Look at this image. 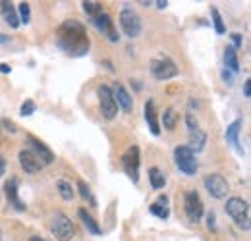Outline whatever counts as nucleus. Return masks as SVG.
<instances>
[{
  "instance_id": "7c9ffc66",
  "label": "nucleus",
  "mask_w": 251,
  "mask_h": 241,
  "mask_svg": "<svg viewBox=\"0 0 251 241\" xmlns=\"http://www.w3.org/2000/svg\"><path fill=\"white\" fill-rule=\"evenodd\" d=\"M0 123H2V125H4V129H6V131H10V133H16V131H18L16 123H14L12 120H8V118H2Z\"/></svg>"
},
{
  "instance_id": "4be33fe9",
  "label": "nucleus",
  "mask_w": 251,
  "mask_h": 241,
  "mask_svg": "<svg viewBox=\"0 0 251 241\" xmlns=\"http://www.w3.org/2000/svg\"><path fill=\"white\" fill-rule=\"evenodd\" d=\"M149 181H151L153 189H162L166 185V176H164V172L160 168L153 166V168H149Z\"/></svg>"
},
{
  "instance_id": "412c9836",
  "label": "nucleus",
  "mask_w": 251,
  "mask_h": 241,
  "mask_svg": "<svg viewBox=\"0 0 251 241\" xmlns=\"http://www.w3.org/2000/svg\"><path fill=\"white\" fill-rule=\"evenodd\" d=\"M224 70L232 72V73H238L240 72V60H238V50L230 45L224 48Z\"/></svg>"
},
{
  "instance_id": "6ab92c4d",
  "label": "nucleus",
  "mask_w": 251,
  "mask_h": 241,
  "mask_svg": "<svg viewBox=\"0 0 251 241\" xmlns=\"http://www.w3.org/2000/svg\"><path fill=\"white\" fill-rule=\"evenodd\" d=\"M0 12H2V18H4V22L12 27V29H18L20 27V20H18V12H16V8L10 4V2H0Z\"/></svg>"
},
{
  "instance_id": "1a4fd4ad",
  "label": "nucleus",
  "mask_w": 251,
  "mask_h": 241,
  "mask_svg": "<svg viewBox=\"0 0 251 241\" xmlns=\"http://www.w3.org/2000/svg\"><path fill=\"white\" fill-rule=\"evenodd\" d=\"M118 22H120V27H122L126 37L135 39V37L141 35V27H143V25H141V18H139V14H137L133 8H124V10L120 12Z\"/></svg>"
},
{
  "instance_id": "c85d7f7f",
  "label": "nucleus",
  "mask_w": 251,
  "mask_h": 241,
  "mask_svg": "<svg viewBox=\"0 0 251 241\" xmlns=\"http://www.w3.org/2000/svg\"><path fill=\"white\" fill-rule=\"evenodd\" d=\"M149 212H151L153 216L160 218V220H166V218L170 216V209L164 207V205H157V203H153V205L149 207Z\"/></svg>"
},
{
  "instance_id": "72a5a7b5",
  "label": "nucleus",
  "mask_w": 251,
  "mask_h": 241,
  "mask_svg": "<svg viewBox=\"0 0 251 241\" xmlns=\"http://www.w3.org/2000/svg\"><path fill=\"white\" fill-rule=\"evenodd\" d=\"M222 79H224V83H226V85H232V83H234V81H232V72L222 70Z\"/></svg>"
},
{
  "instance_id": "ddd939ff",
  "label": "nucleus",
  "mask_w": 251,
  "mask_h": 241,
  "mask_svg": "<svg viewBox=\"0 0 251 241\" xmlns=\"http://www.w3.org/2000/svg\"><path fill=\"white\" fill-rule=\"evenodd\" d=\"M91 24H93L97 29L100 31L110 43H118V39H120V35H118V31L114 27V20L106 14V12H102L100 16H97L91 20Z\"/></svg>"
},
{
  "instance_id": "ea45409f",
  "label": "nucleus",
  "mask_w": 251,
  "mask_h": 241,
  "mask_svg": "<svg viewBox=\"0 0 251 241\" xmlns=\"http://www.w3.org/2000/svg\"><path fill=\"white\" fill-rule=\"evenodd\" d=\"M0 72H2V73H10V72H12V68H10L8 64H0Z\"/></svg>"
},
{
  "instance_id": "4468645a",
  "label": "nucleus",
  "mask_w": 251,
  "mask_h": 241,
  "mask_svg": "<svg viewBox=\"0 0 251 241\" xmlns=\"http://www.w3.org/2000/svg\"><path fill=\"white\" fill-rule=\"evenodd\" d=\"M18 185H20V181L18 178H10V180L4 183V195H6V201H8V205L12 207V209H16L18 212H24L27 209V205L20 199V189H18Z\"/></svg>"
},
{
  "instance_id": "f8f14e48",
  "label": "nucleus",
  "mask_w": 251,
  "mask_h": 241,
  "mask_svg": "<svg viewBox=\"0 0 251 241\" xmlns=\"http://www.w3.org/2000/svg\"><path fill=\"white\" fill-rule=\"evenodd\" d=\"M25 141L29 143V151L37 156V160L43 164V166H47V164H52L54 162V152L50 151L41 139H37L35 135H27L25 137Z\"/></svg>"
},
{
  "instance_id": "c756f323",
  "label": "nucleus",
  "mask_w": 251,
  "mask_h": 241,
  "mask_svg": "<svg viewBox=\"0 0 251 241\" xmlns=\"http://www.w3.org/2000/svg\"><path fill=\"white\" fill-rule=\"evenodd\" d=\"M35 110H37V104H35L33 100H25V102L22 104V108H20V114H22L24 118H27V116H33Z\"/></svg>"
},
{
  "instance_id": "a878e982",
  "label": "nucleus",
  "mask_w": 251,
  "mask_h": 241,
  "mask_svg": "<svg viewBox=\"0 0 251 241\" xmlns=\"http://www.w3.org/2000/svg\"><path fill=\"white\" fill-rule=\"evenodd\" d=\"M77 189H79V195H81L85 201H89V203H91V207H97V201H95L93 191H91L89 183H85L83 180H77Z\"/></svg>"
},
{
  "instance_id": "e433bc0d",
  "label": "nucleus",
  "mask_w": 251,
  "mask_h": 241,
  "mask_svg": "<svg viewBox=\"0 0 251 241\" xmlns=\"http://www.w3.org/2000/svg\"><path fill=\"white\" fill-rule=\"evenodd\" d=\"M6 174V160H4V156L0 154V176H4Z\"/></svg>"
},
{
  "instance_id": "20e7f679",
  "label": "nucleus",
  "mask_w": 251,
  "mask_h": 241,
  "mask_svg": "<svg viewBox=\"0 0 251 241\" xmlns=\"http://www.w3.org/2000/svg\"><path fill=\"white\" fill-rule=\"evenodd\" d=\"M122 162V168H124V174L129 178L131 183H139V168H141V151L137 145H131L127 147L120 158Z\"/></svg>"
},
{
  "instance_id": "393cba45",
  "label": "nucleus",
  "mask_w": 251,
  "mask_h": 241,
  "mask_svg": "<svg viewBox=\"0 0 251 241\" xmlns=\"http://www.w3.org/2000/svg\"><path fill=\"white\" fill-rule=\"evenodd\" d=\"M18 20H20V25L22 24H29L31 22V6L27 4V2H20V6H18Z\"/></svg>"
},
{
  "instance_id": "aec40b11",
  "label": "nucleus",
  "mask_w": 251,
  "mask_h": 241,
  "mask_svg": "<svg viewBox=\"0 0 251 241\" xmlns=\"http://www.w3.org/2000/svg\"><path fill=\"white\" fill-rule=\"evenodd\" d=\"M77 216H79V220L83 222V226L87 228V232L91 234V236H102V230H100V226L97 224V220H95L93 216L87 212V209H79L77 211Z\"/></svg>"
},
{
  "instance_id": "a211bd4d",
  "label": "nucleus",
  "mask_w": 251,
  "mask_h": 241,
  "mask_svg": "<svg viewBox=\"0 0 251 241\" xmlns=\"http://www.w3.org/2000/svg\"><path fill=\"white\" fill-rule=\"evenodd\" d=\"M145 121H147V125H149V131L158 137L160 135V121L157 118V110H155V102L149 98L147 102H145Z\"/></svg>"
},
{
  "instance_id": "7ed1b4c3",
  "label": "nucleus",
  "mask_w": 251,
  "mask_h": 241,
  "mask_svg": "<svg viewBox=\"0 0 251 241\" xmlns=\"http://www.w3.org/2000/svg\"><path fill=\"white\" fill-rule=\"evenodd\" d=\"M174 164L184 176H195L197 170H199L197 156L188 145H180V147L174 149Z\"/></svg>"
},
{
  "instance_id": "a19ab883",
  "label": "nucleus",
  "mask_w": 251,
  "mask_h": 241,
  "mask_svg": "<svg viewBox=\"0 0 251 241\" xmlns=\"http://www.w3.org/2000/svg\"><path fill=\"white\" fill-rule=\"evenodd\" d=\"M29 241H47V240H43V238H39V236H33V238H29Z\"/></svg>"
},
{
  "instance_id": "f704fd0d",
  "label": "nucleus",
  "mask_w": 251,
  "mask_h": 241,
  "mask_svg": "<svg viewBox=\"0 0 251 241\" xmlns=\"http://www.w3.org/2000/svg\"><path fill=\"white\" fill-rule=\"evenodd\" d=\"M244 96H246V98L251 96V79H246V81H244Z\"/></svg>"
},
{
  "instance_id": "2f4dec72",
  "label": "nucleus",
  "mask_w": 251,
  "mask_h": 241,
  "mask_svg": "<svg viewBox=\"0 0 251 241\" xmlns=\"http://www.w3.org/2000/svg\"><path fill=\"white\" fill-rule=\"evenodd\" d=\"M230 37H232V43H234L232 47H234L236 50H238V48H242V43H244V37H242L240 33H232Z\"/></svg>"
},
{
  "instance_id": "0eeeda50",
  "label": "nucleus",
  "mask_w": 251,
  "mask_h": 241,
  "mask_svg": "<svg viewBox=\"0 0 251 241\" xmlns=\"http://www.w3.org/2000/svg\"><path fill=\"white\" fill-rule=\"evenodd\" d=\"M50 232L58 241H72L74 234H75V228H74V222L66 214L56 212L52 216V222H50Z\"/></svg>"
},
{
  "instance_id": "2eb2a0df",
  "label": "nucleus",
  "mask_w": 251,
  "mask_h": 241,
  "mask_svg": "<svg viewBox=\"0 0 251 241\" xmlns=\"http://www.w3.org/2000/svg\"><path fill=\"white\" fill-rule=\"evenodd\" d=\"M18 160H20L22 170H24L25 174H29V176L39 174V172H41V168H43V164L37 160V156H35L29 149H22L20 154H18Z\"/></svg>"
},
{
  "instance_id": "423d86ee",
  "label": "nucleus",
  "mask_w": 251,
  "mask_h": 241,
  "mask_svg": "<svg viewBox=\"0 0 251 241\" xmlns=\"http://www.w3.org/2000/svg\"><path fill=\"white\" fill-rule=\"evenodd\" d=\"M151 73L158 81H166V79H172V77L178 75V66L170 56L160 54L151 62Z\"/></svg>"
},
{
  "instance_id": "58836bf2",
  "label": "nucleus",
  "mask_w": 251,
  "mask_h": 241,
  "mask_svg": "<svg viewBox=\"0 0 251 241\" xmlns=\"http://www.w3.org/2000/svg\"><path fill=\"white\" fill-rule=\"evenodd\" d=\"M155 4H157V8H158V10H164V8L168 6V2H166V0H157Z\"/></svg>"
},
{
  "instance_id": "c9c22d12",
  "label": "nucleus",
  "mask_w": 251,
  "mask_h": 241,
  "mask_svg": "<svg viewBox=\"0 0 251 241\" xmlns=\"http://www.w3.org/2000/svg\"><path fill=\"white\" fill-rule=\"evenodd\" d=\"M157 205H164V207H168V197L166 195H158V199L155 201Z\"/></svg>"
},
{
  "instance_id": "9d476101",
  "label": "nucleus",
  "mask_w": 251,
  "mask_h": 241,
  "mask_svg": "<svg viewBox=\"0 0 251 241\" xmlns=\"http://www.w3.org/2000/svg\"><path fill=\"white\" fill-rule=\"evenodd\" d=\"M184 211H186V216H188L189 222H199L201 216H203V201L199 197L197 191H186L184 195Z\"/></svg>"
},
{
  "instance_id": "39448f33",
  "label": "nucleus",
  "mask_w": 251,
  "mask_h": 241,
  "mask_svg": "<svg viewBox=\"0 0 251 241\" xmlns=\"http://www.w3.org/2000/svg\"><path fill=\"white\" fill-rule=\"evenodd\" d=\"M186 125H188V141H189V149L193 152H199L205 149V143H207V133L199 127V121L195 120L193 112L186 114Z\"/></svg>"
},
{
  "instance_id": "cd10ccee",
  "label": "nucleus",
  "mask_w": 251,
  "mask_h": 241,
  "mask_svg": "<svg viewBox=\"0 0 251 241\" xmlns=\"http://www.w3.org/2000/svg\"><path fill=\"white\" fill-rule=\"evenodd\" d=\"M211 16H213V25H215V31H217L219 35H224V33H226V25H224V20H222L220 12L215 8V6L211 8Z\"/></svg>"
},
{
  "instance_id": "9b49d317",
  "label": "nucleus",
  "mask_w": 251,
  "mask_h": 241,
  "mask_svg": "<svg viewBox=\"0 0 251 241\" xmlns=\"http://www.w3.org/2000/svg\"><path fill=\"white\" fill-rule=\"evenodd\" d=\"M203 185L213 199H224L228 193V181L220 174H207L203 178Z\"/></svg>"
},
{
  "instance_id": "f03ea898",
  "label": "nucleus",
  "mask_w": 251,
  "mask_h": 241,
  "mask_svg": "<svg viewBox=\"0 0 251 241\" xmlns=\"http://www.w3.org/2000/svg\"><path fill=\"white\" fill-rule=\"evenodd\" d=\"M224 211L226 214L234 220V224L238 228H242L244 232H248L251 228V216H250V203L242 197H230L226 199V205H224Z\"/></svg>"
},
{
  "instance_id": "6e6552de",
  "label": "nucleus",
  "mask_w": 251,
  "mask_h": 241,
  "mask_svg": "<svg viewBox=\"0 0 251 241\" xmlns=\"http://www.w3.org/2000/svg\"><path fill=\"white\" fill-rule=\"evenodd\" d=\"M97 96H99V108L104 120H114L118 114V104L112 96V91L108 85H99L97 87Z\"/></svg>"
},
{
  "instance_id": "4c0bfd02",
  "label": "nucleus",
  "mask_w": 251,
  "mask_h": 241,
  "mask_svg": "<svg viewBox=\"0 0 251 241\" xmlns=\"http://www.w3.org/2000/svg\"><path fill=\"white\" fill-rule=\"evenodd\" d=\"M10 41H12V37H10V35L0 33V45H6V43H10Z\"/></svg>"
},
{
  "instance_id": "f257e3e1",
  "label": "nucleus",
  "mask_w": 251,
  "mask_h": 241,
  "mask_svg": "<svg viewBox=\"0 0 251 241\" xmlns=\"http://www.w3.org/2000/svg\"><path fill=\"white\" fill-rule=\"evenodd\" d=\"M56 47L62 50L66 56L81 58L89 54L91 39L83 24L77 20H66L56 29Z\"/></svg>"
},
{
  "instance_id": "dca6fc26",
  "label": "nucleus",
  "mask_w": 251,
  "mask_h": 241,
  "mask_svg": "<svg viewBox=\"0 0 251 241\" xmlns=\"http://www.w3.org/2000/svg\"><path fill=\"white\" fill-rule=\"evenodd\" d=\"M110 91H112V96H114V100H116L118 108H122L124 112H131V108H133V98H131V96H129V93L124 89V85L116 83Z\"/></svg>"
},
{
  "instance_id": "bb28decb",
  "label": "nucleus",
  "mask_w": 251,
  "mask_h": 241,
  "mask_svg": "<svg viewBox=\"0 0 251 241\" xmlns=\"http://www.w3.org/2000/svg\"><path fill=\"white\" fill-rule=\"evenodd\" d=\"M56 187H58V193L64 201H72L74 199V189H72V183H68L66 180H58L56 181Z\"/></svg>"
},
{
  "instance_id": "b1692460",
  "label": "nucleus",
  "mask_w": 251,
  "mask_h": 241,
  "mask_svg": "<svg viewBox=\"0 0 251 241\" xmlns=\"http://www.w3.org/2000/svg\"><path fill=\"white\" fill-rule=\"evenodd\" d=\"M81 8H83V12H85L91 20L102 14V4L97 2V0H85V2H81Z\"/></svg>"
},
{
  "instance_id": "473e14b6",
  "label": "nucleus",
  "mask_w": 251,
  "mask_h": 241,
  "mask_svg": "<svg viewBox=\"0 0 251 241\" xmlns=\"http://www.w3.org/2000/svg\"><path fill=\"white\" fill-rule=\"evenodd\" d=\"M207 226H209V230H217V216H215V212H209L207 214Z\"/></svg>"
},
{
  "instance_id": "f3484780",
  "label": "nucleus",
  "mask_w": 251,
  "mask_h": 241,
  "mask_svg": "<svg viewBox=\"0 0 251 241\" xmlns=\"http://www.w3.org/2000/svg\"><path fill=\"white\" fill-rule=\"evenodd\" d=\"M240 131H242V120H234L228 127H226V141L234 147V151L238 154H244V149L240 145Z\"/></svg>"
},
{
  "instance_id": "5701e85b",
  "label": "nucleus",
  "mask_w": 251,
  "mask_h": 241,
  "mask_svg": "<svg viewBox=\"0 0 251 241\" xmlns=\"http://www.w3.org/2000/svg\"><path fill=\"white\" fill-rule=\"evenodd\" d=\"M162 125L168 131H174L176 129V125H178V112L174 108H166L162 112Z\"/></svg>"
}]
</instances>
